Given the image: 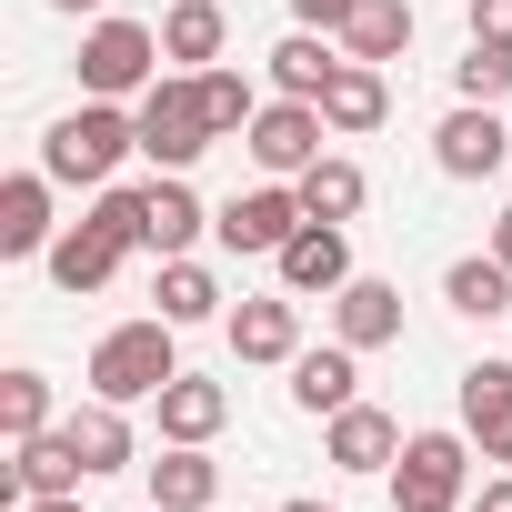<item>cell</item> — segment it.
I'll list each match as a JSON object with an SVG mask.
<instances>
[{
    "label": "cell",
    "instance_id": "obj_1",
    "mask_svg": "<svg viewBox=\"0 0 512 512\" xmlns=\"http://www.w3.org/2000/svg\"><path fill=\"white\" fill-rule=\"evenodd\" d=\"M121 151H141V121H131L121 101H81L71 121H51V141H41V171H51V181H81V191H111Z\"/></svg>",
    "mask_w": 512,
    "mask_h": 512
},
{
    "label": "cell",
    "instance_id": "obj_2",
    "mask_svg": "<svg viewBox=\"0 0 512 512\" xmlns=\"http://www.w3.org/2000/svg\"><path fill=\"white\" fill-rule=\"evenodd\" d=\"M171 332L181 322H111L101 342H91V392L101 402H161V382L181 372V352H171Z\"/></svg>",
    "mask_w": 512,
    "mask_h": 512
},
{
    "label": "cell",
    "instance_id": "obj_3",
    "mask_svg": "<svg viewBox=\"0 0 512 512\" xmlns=\"http://www.w3.org/2000/svg\"><path fill=\"white\" fill-rule=\"evenodd\" d=\"M151 81H161V31H141V21L81 31V101H141Z\"/></svg>",
    "mask_w": 512,
    "mask_h": 512
},
{
    "label": "cell",
    "instance_id": "obj_4",
    "mask_svg": "<svg viewBox=\"0 0 512 512\" xmlns=\"http://www.w3.org/2000/svg\"><path fill=\"white\" fill-rule=\"evenodd\" d=\"M472 502V442L462 432H412L392 462V512H462Z\"/></svg>",
    "mask_w": 512,
    "mask_h": 512
},
{
    "label": "cell",
    "instance_id": "obj_5",
    "mask_svg": "<svg viewBox=\"0 0 512 512\" xmlns=\"http://www.w3.org/2000/svg\"><path fill=\"white\" fill-rule=\"evenodd\" d=\"M131 121H141V161H161V171H191L211 151V111H201V81L191 71L181 81H151L131 101Z\"/></svg>",
    "mask_w": 512,
    "mask_h": 512
},
{
    "label": "cell",
    "instance_id": "obj_6",
    "mask_svg": "<svg viewBox=\"0 0 512 512\" xmlns=\"http://www.w3.org/2000/svg\"><path fill=\"white\" fill-rule=\"evenodd\" d=\"M322 141H332V121H322V101H262V121L241 131V151L262 161L272 181H302V171L322 161Z\"/></svg>",
    "mask_w": 512,
    "mask_h": 512
},
{
    "label": "cell",
    "instance_id": "obj_7",
    "mask_svg": "<svg viewBox=\"0 0 512 512\" xmlns=\"http://www.w3.org/2000/svg\"><path fill=\"white\" fill-rule=\"evenodd\" d=\"M302 221H312V211H302V191H292V181H262V191H231V201L211 211L221 251H282V241H292Z\"/></svg>",
    "mask_w": 512,
    "mask_h": 512
},
{
    "label": "cell",
    "instance_id": "obj_8",
    "mask_svg": "<svg viewBox=\"0 0 512 512\" xmlns=\"http://www.w3.org/2000/svg\"><path fill=\"white\" fill-rule=\"evenodd\" d=\"M272 272H282V292H292V302H312V292L332 302V292L352 282V231H342V221H302V231L272 251Z\"/></svg>",
    "mask_w": 512,
    "mask_h": 512
},
{
    "label": "cell",
    "instance_id": "obj_9",
    "mask_svg": "<svg viewBox=\"0 0 512 512\" xmlns=\"http://www.w3.org/2000/svg\"><path fill=\"white\" fill-rule=\"evenodd\" d=\"M91 482V462H81V442H71V422L61 432H31V442H11V472H0V502H41V492H81Z\"/></svg>",
    "mask_w": 512,
    "mask_h": 512
},
{
    "label": "cell",
    "instance_id": "obj_10",
    "mask_svg": "<svg viewBox=\"0 0 512 512\" xmlns=\"http://www.w3.org/2000/svg\"><path fill=\"white\" fill-rule=\"evenodd\" d=\"M502 151H512V131H502V111H492V101H462V111L432 131L442 181H492V171H502Z\"/></svg>",
    "mask_w": 512,
    "mask_h": 512
},
{
    "label": "cell",
    "instance_id": "obj_11",
    "mask_svg": "<svg viewBox=\"0 0 512 512\" xmlns=\"http://www.w3.org/2000/svg\"><path fill=\"white\" fill-rule=\"evenodd\" d=\"M121 251H131V241H121L111 221H71V231H61V241L41 251V262H51V282H61L71 302H91V292H111V272H121Z\"/></svg>",
    "mask_w": 512,
    "mask_h": 512
},
{
    "label": "cell",
    "instance_id": "obj_12",
    "mask_svg": "<svg viewBox=\"0 0 512 512\" xmlns=\"http://www.w3.org/2000/svg\"><path fill=\"white\" fill-rule=\"evenodd\" d=\"M402 442H412V432H402L392 412L342 402V412H332V432H322V462H342V472H392V462H402Z\"/></svg>",
    "mask_w": 512,
    "mask_h": 512
},
{
    "label": "cell",
    "instance_id": "obj_13",
    "mask_svg": "<svg viewBox=\"0 0 512 512\" xmlns=\"http://www.w3.org/2000/svg\"><path fill=\"white\" fill-rule=\"evenodd\" d=\"M332 342H352V352L402 342V292H392V282H372V272H352V282L332 292Z\"/></svg>",
    "mask_w": 512,
    "mask_h": 512
},
{
    "label": "cell",
    "instance_id": "obj_14",
    "mask_svg": "<svg viewBox=\"0 0 512 512\" xmlns=\"http://www.w3.org/2000/svg\"><path fill=\"white\" fill-rule=\"evenodd\" d=\"M61 221H51V171H21L0 181V262H31V251H51Z\"/></svg>",
    "mask_w": 512,
    "mask_h": 512
},
{
    "label": "cell",
    "instance_id": "obj_15",
    "mask_svg": "<svg viewBox=\"0 0 512 512\" xmlns=\"http://www.w3.org/2000/svg\"><path fill=\"white\" fill-rule=\"evenodd\" d=\"M462 432L482 442V462H512V362L462 372Z\"/></svg>",
    "mask_w": 512,
    "mask_h": 512
},
{
    "label": "cell",
    "instance_id": "obj_16",
    "mask_svg": "<svg viewBox=\"0 0 512 512\" xmlns=\"http://www.w3.org/2000/svg\"><path fill=\"white\" fill-rule=\"evenodd\" d=\"M282 372H292V402H302L312 422H332L342 402H362V392H352V382H362V352H352V342H332V352H292Z\"/></svg>",
    "mask_w": 512,
    "mask_h": 512
},
{
    "label": "cell",
    "instance_id": "obj_17",
    "mask_svg": "<svg viewBox=\"0 0 512 512\" xmlns=\"http://www.w3.org/2000/svg\"><path fill=\"white\" fill-rule=\"evenodd\" d=\"M221 41H231V11H221V0H171V11H161V61L211 71V61H221Z\"/></svg>",
    "mask_w": 512,
    "mask_h": 512
},
{
    "label": "cell",
    "instance_id": "obj_18",
    "mask_svg": "<svg viewBox=\"0 0 512 512\" xmlns=\"http://www.w3.org/2000/svg\"><path fill=\"white\" fill-rule=\"evenodd\" d=\"M141 201H151V211H141V251H161V262H171V251H191V231L211 221V211H201V191H191L181 171H161Z\"/></svg>",
    "mask_w": 512,
    "mask_h": 512
},
{
    "label": "cell",
    "instance_id": "obj_19",
    "mask_svg": "<svg viewBox=\"0 0 512 512\" xmlns=\"http://www.w3.org/2000/svg\"><path fill=\"white\" fill-rule=\"evenodd\" d=\"M382 111H392L382 61H342V71H332V91H322V121H332L342 141H362V131H382Z\"/></svg>",
    "mask_w": 512,
    "mask_h": 512
},
{
    "label": "cell",
    "instance_id": "obj_20",
    "mask_svg": "<svg viewBox=\"0 0 512 512\" xmlns=\"http://www.w3.org/2000/svg\"><path fill=\"white\" fill-rule=\"evenodd\" d=\"M231 422V392L221 382H201V372H171L161 382V442H211Z\"/></svg>",
    "mask_w": 512,
    "mask_h": 512
},
{
    "label": "cell",
    "instance_id": "obj_21",
    "mask_svg": "<svg viewBox=\"0 0 512 512\" xmlns=\"http://www.w3.org/2000/svg\"><path fill=\"white\" fill-rule=\"evenodd\" d=\"M151 502H161V512H211V502H221V462H211L201 442H171V452L151 462Z\"/></svg>",
    "mask_w": 512,
    "mask_h": 512
},
{
    "label": "cell",
    "instance_id": "obj_22",
    "mask_svg": "<svg viewBox=\"0 0 512 512\" xmlns=\"http://www.w3.org/2000/svg\"><path fill=\"white\" fill-rule=\"evenodd\" d=\"M231 352L241 362H292L302 352V302L282 292V302H241L231 312Z\"/></svg>",
    "mask_w": 512,
    "mask_h": 512
},
{
    "label": "cell",
    "instance_id": "obj_23",
    "mask_svg": "<svg viewBox=\"0 0 512 512\" xmlns=\"http://www.w3.org/2000/svg\"><path fill=\"white\" fill-rule=\"evenodd\" d=\"M442 302H452L462 322H502V312H512V262H502V251L452 262V272H442Z\"/></svg>",
    "mask_w": 512,
    "mask_h": 512
},
{
    "label": "cell",
    "instance_id": "obj_24",
    "mask_svg": "<svg viewBox=\"0 0 512 512\" xmlns=\"http://www.w3.org/2000/svg\"><path fill=\"white\" fill-rule=\"evenodd\" d=\"M402 51H412V0H352L342 61H402Z\"/></svg>",
    "mask_w": 512,
    "mask_h": 512
},
{
    "label": "cell",
    "instance_id": "obj_25",
    "mask_svg": "<svg viewBox=\"0 0 512 512\" xmlns=\"http://www.w3.org/2000/svg\"><path fill=\"white\" fill-rule=\"evenodd\" d=\"M292 191H302V211H312V221H352V211L372 201V181H362V161H342V151H322V161H312V171H302Z\"/></svg>",
    "mask_w": 512,
    "mask_h": 512
},
{
    "label": "cell",
    "instance_id": "obj_26",
    "mask_svg": "<svg viewBox=\"0 0 512 512\" xmlns=\"http://www.w3.org/2000/svg\"><path fill=\"white\" fill-rule=\"evenodd\" d=\"M71 442H81L91 472H131V402H101V392H91V402L71 412Z\"/></svg>",
    "mask_w": 512,
    "mask_h": 512
},
{
    "label": "cell",
    "instance_id": "obj_27",
    "mask_svg": "<svg viewBox=\"0 0 512 512\" xmlns=\"http://www.w3.org/2000/svg\"><path fill=\"white\" fill-rule=\"evenodd\" d=\"M151 302H161V322H181V332H191V322H211V312H221V282L191 262V251H171L161 282H151Z\"/></svg>",
    "mask_w": 512,
    "mask_h": 512
},
{
    "label": "cell",
    "instance_id": "obj_28",
    "mask_svg": "<svg viewBox=\"0 0 512 512\" xmlns=\"http://www.w3.org/2000/svg\"><path fill=\"white\" fill-rule=\"evenodd\" d=\"M332 71H342V61L322 51V31L272 41V91H282V101H322V91H332Z\"/></svg>",
    "mask_w": 512,
    "mask_h": 512
},
{
    "label": "cell",
    "instance_id": "obj_29",
    "mask_svg": "<svg viewBox=\"0 0 512 512\" xmlns=\"http://www.w3.org/2000/svg\"><path fill=\"white\" fill-rule=\"evenodd\" d=\"M201 81V111H211V141H241L251 121H262V101H251V81L241 71H191Z\"/></svg>",
    "mask_w": 512,
    "mask_h": 512
},
{
    "label": "cell",
    "instance_id": "obj_30",
    "mask_svg": "<svg viewBox=\"0 0 512 512\" xmlns=\"http://www.w3.org/2000/svg\"><path fill=\"white\" fill-rule=\"evenodd\" d=\"M452 91H462V101H492V111H502V101H512V41H472V51L452 61Z\"/></svg>",
    "mask_w": 512,
    "mask_h": 512
},
{
    "label": "cell",
    "instance_id": "obj_31",
    "mask_svg": "<svg viewBox=\"0 0 512 512\" xmlns=\"http://www.w3.org/2000/svg\"><path fill=\"white\" fill-rule=\"evenodd\" d=\"M0 432H11V442L51 432V382L41 372H0Z\"/></svg>",
    "mask_w": 512,
    "mask_h": 512
},
{
    "label": "cell",
    "instance_id": "obj_32",
    "mask_svg": "<svg viewBox=\"0 0 512 512\" xmlns=\"http://www.w3.org/2000/svg\"><path fill=\"white\" fill-rule=\"evenodd\" d=\"M292 21H302V31H342V21H352V0H292Z\"/></svg>",
    "mask_w": 512,
    "mask_h": 512
},
{
    "label": "cell",
    "instance_id": "obj_33",
    "mask_svg": "<svg viewBox=\"0 0 512 512\" xmlns=\"http://www.w3.org/2000/svg\"><path fill=\"white\" fill-rule=\"evenodd\" d=\"M472 41H512V0H472Z\"/></svg>",
    "mask_w": 512,
    "mask_h": 512
},
{
    "label": "cell",
    "instance_id": "obj_34",
    "mask_svg": "<svg viewBox=\"0 0 512 512\" xmlns=\"http://www.w3.org/2000/svg\"><path fill=\"white\" fill-rule=\"evenodd\" d=\"M472 512H512V472H502V482H482V492H472Z\"/></svg>",
    "mask_w": 512,
    "mask_h": 512
},
{
    "label": "cell",
    "instance_id": "obj_35",
    "mask_svg": "<svg viewBox=\"0 0 512 512\" xmlns=\"http://www.w3.org/2000/svg\"><path fill=\"white\" fill-rule=\"evenodd\" d=\"M21 512H81V492H41V502H21Z\"/></svg>",
    "mask_w": 512,
    "mask_h": 512
},
{
    "label": "cell",
    "instance_id": "obj_36",
    "mask_svg": "<svg viewBox=\"0 0 512 512\" xmlns=\"http://www.w3.org/2000/svg\"><path fill=\"white\" fill-rule=\"evenodd\" d=\"M492 251H502V262H512V201H502V221H492Z\"/></svg>",
    "mask_w": 512,
    "mask_h": 512
},
{
    "label": "cell",
    "instance_id": "obj_37",
    "mask_svg": "<svg viewBox=\"0 0 512 512\" xmlns=\"http://www.w3.org/2000/svg\"><path fill=\"white\" fill-rule=\"evenodd\" d=\"M51 11H61V21H91V11H101V0H51Z\"/></svg>",
    "mask_w": 512,
    "mask_h": 512
},
{
    "label": "cell",
    "instance_id": "obj_38",
    "mask_svg": "<svg viewBox=\"0 0 512 512\" xmlns=\"http://www.w3.org/2000/svg\"><path fill=\"white\" fill-rule=\"evenodd\" d=\"M282 512H332V502H282Z\"/></svg>",
    "mask_w": 512,
    "mask_h": 512
},
{
    "label": "cell",
    "instance_id": "obj_39",
    "mask_svg": "<svg viewBox=\"0 0 512 512\" xmlns=\"http://www.w3.org/2000/svg\"><path fill=\"white\" fill-rule=\"evenodd\" d=\"M151 512H161V502H151Z\"/></svg>",
    "mask_w": 512,
    "mask_h": 512
}]
</instances>
